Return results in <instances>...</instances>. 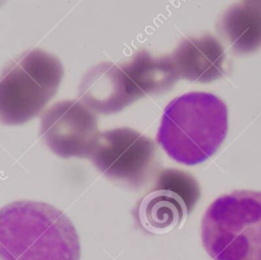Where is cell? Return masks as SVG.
<instances>
[{
  "label": "cell",
  "instance_id": "1",
  "mask_svg": "<svg viewBox=\"0 0 261 260\" xmlns=\"http://www.w3.org/2000/svg\"><path fill=\"white\" fill-rule=\"evenodd\" d=\"M79 235L54 206L15 201L0 208V260H80Z\"/></svg>",
  "mask_w": 261,
  "mask_h": 260
},
{
  "label": "cell",
  "instance_id": "2",
  "mask_svg": "<svg viewBox=\"0 0 261 260\" xmlns=\"http://www.w3.org/2000/svg\"><path fill=\"white\" fill-rule=\"evenodd\" d=\"M227 128V108L219 97L207 92H190L167 104L156 139L171 159L184 165H196L216 153Z\"/></svg>",
  "mask_w": 261,
  "mask_h": 260
},
{
  "label": "cell",
  "instance_id": "3",
  "mask_svg": "<svg viewBox=\"0 0 261 260\" xmlns=\"http://www.w3.org/2000/svg\"><path fill=\"white\" fill-rule=\"evenodd\" d=\"M201 239L213 260H261V192L216 198L203 215Z\"/></svg>",
  "mask_w": 261,
  "mask_h": 260
},
{
  "label": "cell",
  "instance_id": "4",
  "mask_svg": "<svg viewBox=\"0 0 261 260\" xmlns=\"http://www.w3.org/2000/svg\"><path fill=\"white\" fill-rule=\"evenodd\" d=\"M63 77L60 60L35 48L14 58L0 74V122L23 124L45 108Z\"/></svg>",
  "mask_w": 261,
  "mask_h": 260
},
{
  "label": "cell",
  "instance_id": "5",
  "mask_svg": "<svg viewBox=\"0 0 261 260\" xmlns=\"http://www.w3.org/2000/svg\"><path fill=\"white\" fill-rule=\"evenodd\" d=\"M200 196V186L191 173L176 168L159 170L150 191L134 208L135 220L146 232H169L186 221Z\"/></svg>",
  "mask_w": 261,
  "mask_h": 260
},
{
  "label": "cell",
  "instance_id": "6",
  "mask_svg": "<svg viewBox=\"0 0 261 260\" xmlns=\"http://www.w3.org/2000/svg\"><path fill=\"white\" fill-rule=\"evenodd\" d=\"M156 153L150 138L130 127H117L100 135L90 158L107 178L139 189L154 175Z\"/></svg>",
  "mask_w": 261,
  "mask_h": 260
},
{
  "label": "cell",
  "instance_id": "7",
  "mask_svg": "<svg viewBox=\"0 0 261 260\" xmlns=\"http://www.w3.org/2000/svg\"><path fill=\"white\" fill-rule=\"evenodd\" d=\"M100 135L96 112L75 99L56 102L41 117V136L61 158L91 157Z\"/></svg>",
  "mask_w": 261,
  "mask_h": 260
},
{
  "label": "cell",
  "instance_id": "8",
  "mask_svg": "<svg viewBox=\"0 0 261 260\" xmlns=\"http://www.w3.org/2000/svg\"><path fill=\"white\" fill-rule=\"evenodd\" d=\"M81 101L99 114H114L142 98L125 63L93 66L79 87Z\"/></svg>",
  "mask_w": 261,
  "mask_h": 260
},
{
  "label": "cell",
  "instance_id": "9",
  "mask_svg": "<svg viewBox=\"0 0 261 260\" xmlns=\"http://www.w3.org/2000/svg\"><path fill=\"white\" fill-rule=\"evenodd\" d=\"M179 79L197 83H211L224 74L225 51L214 36L184 39L170 55Z\"/></svg>",
  "mask_w": 261,
  "mask_h": 260
},
{
  "label": "cell",
  "instance_id": "10",
  "mask_svg": "<svg viewBox=\"0 0 261 260\" xmlns=\"http://www.w3.org/2000/svg\"><path fill=\"white\" fill-rule=\"evenodd\" d=\"M216 28L234 53L255 52L261 48V4L242 1L230 5Z\"/></svg>",
  "mask_w": 261,
  "mask_h": 260
},
{
  "label": "cell",
  "instance_id": "11",
  "mask_svg": "<svg viewBox=\"0 0 261 260\" xmlns=\"http://www.w3.org/2000/svg\"><path fill=\"white\" fill-rule=\"evenodd\" d=\"M125 65L142 98L169 91L179 79L171 56L155 57L139 51Z\"/></svg>",
  "mask_w": 261,
  "mask_h": 260
},
{
  "label": "cell",
  "instance_id": "12",
  "mask_svg": "<svg viewBox=\"0 0 261 260\" xmlns=\"http://www.w3.org/2000/svg\"><path fill=\"white\" fill-rule=\"evenodd\" d=\"M243 1H248V2H254V3H260L261 4V0H243Z\"/></svg>",
  "mask_w": 261,
  "mask_h": 260
},
{
  "label": "cell",
  "instance_id": "13",
  "mask_svg": "<svg viewBox=\"0 0 261 260\" xmlns=\"http://www.w3.org/2000/svg\"><path fill=\"white\" fill-rule=\"evenodd\" d=\"M1 1H2V0H0V2H1Z\"/></svg>",
  "mask_w": 261,
  "mask_h": 260
}]
</instances>
